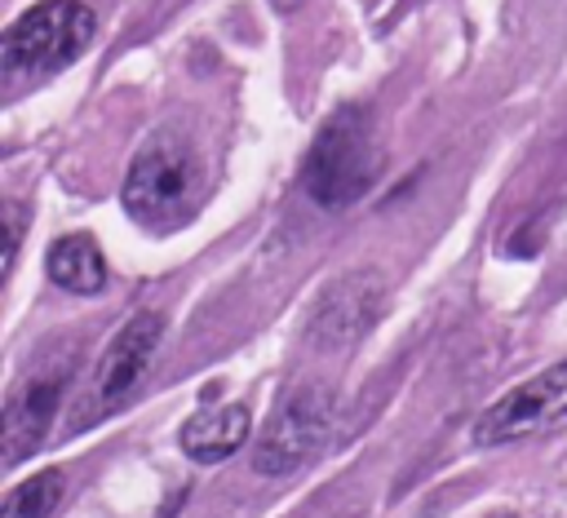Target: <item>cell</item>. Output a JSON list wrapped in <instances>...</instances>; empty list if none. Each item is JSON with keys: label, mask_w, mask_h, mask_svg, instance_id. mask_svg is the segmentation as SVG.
Returning <instances> with one entry per match:
<instances>
[{"label": "cell", "mask_w": 567, "mask_h": 518, "mask_svg": "<svg viewBox=\"0 0 567 518\" xmlns=\"http://www.w3.org/2000/svg\"><path fill=\"white\" fill-rule=\"evenodd\" d=\"M377 177V146H372V120L363 106H337L306 159H301V190L315 208L323 213H346L350 204H359L368 195Z\"/></svg>", "instance_id": "cell-1"}, {"label": "cell", "mask_w": 567, "mask_h": 518, "mask_svg": "<svg viewBox=\"0 0 567 518\" xmlns=\"http://www.w3.org/2000/svg\"><path fill=\"white\" fill-rule=\"evenodd\" d=\"M195 182H199V164H195L190 146L177 142V137H151L133 155V164L124 173V186H120V199L137 221L142 217L146 221L151 217H173L190 204Z\"/></svg>", "instance_id": "cell-5"}, {"label": "cell", "mask_w": 567, "mask_h": 518, "mask_svg": "<svg viewBox=\"0 0 567 518\" xmlns=\"http://www.w3.org/2000/svg\"><path fill=\"white\" fill-rule=\"evenodd\" d=\"M58 398H62V381L58 376L27 381L22 390L9 394L4 425H0V456H4V465L27 460L44 443V429H49V421L58 412Z\"/></svg>", "instance_id": "cell-8"}, {"label": "cell", "mask_w": 567, "mask_h": 518, "mask_svg": "<svg viewBox=\"0 0 567 518\" xmlns=\"http://www.w3.org/2000/svg\"><path fill=\"white\" fill-rule=\"evenodd\" d=\"M97 35V18L84 0H40L18 13L0 40V66L9 75H53L71 66Z\"/></svg>", "instance_id": "cell-2"}, {"label": "cell", "mask_w": 567, "mask_h": 518, "mask_svg": "<svg viewBox=\"0 0 567 518\" xmlns=\"http://www.w3.org/2000/svg\"><path fill=\"white\" fill-rule=\"evenodd\" d=\"M332 421H337V394L328 385L288 390L270 407V421L261 425V434L252 443V469L261 478L297 474L301 465L315 460V452H323V443L332 434Z\"/></svg>", "instance_id": "cell-3"}, {"label": "cell", "mask_w": 567, "mask_h": 518, "mask_svg": "<svg viewBox=\"0 0 567 518\" xmlns=\"http://www.w3.org/2000/svg\"><path fill=\"white\" fill-rule=\"evenodd\" d=\"M567 425V359L549 363L545 372L518 381L496 403H487L474 421L478 447H509L523 438H540Z\"/></svg>", "instance_id": "cell-4"}, {"label": "cell", "mask_w": 567, "mask_h": 518, "mask_svg": "<svg viewBox=\"0 0 567 518\" xmlns=\"http://www.w3.org/2000/svg\"><path fill=\"white\" fill-rule=\"evenodd\" d=\"M44 270L58 288L66 292H80V297H93L106 288V257L97 248L93 235H62L53 239L49 257H44Z\"/></svg>", "instance_id": "cell-10"}, {"label": "cell", "mask_w": 567, "mask_h": 518, "mask_svg": "<svg viewBox=\"0 0 567 518\" xmlns=\"http://www.w3.org/2000/svg\"><path fill=\"white\" fill-rule=\"evenodd\" d=\"M248 429H252L248 403H221V407H199V412L182 425L177 443H182V452H186L190 460L217 465V460H226L230 452H239V447L248 443Z\"/></svg>", "instance_id": "cell-9"}, {"label": "cell", "mask_w": 567, "mask_h": 518, "mask_svg": "<svg viewBox=\"0 0 567 518\" xmlns=\"http://www.w3.org/2000/svg\"><path fill=\"white\" fill-rule=\"evenodd\" d=\"M385 297H390V288H385V274L381 270H372V266L346 270L315 301V314H310L306 336L315 345H323V350H346V345H354L381 319Z\"/></svg>", "instance_id": "cell-7"}, {"label": "cell", "mask_w": 567, "mask_h": 518, "mask_svg": "<svg viewBox=\"0 0 567 518\" xmlns=\"http://www.w3.org/2000/svg\"><path fill=\"white\" fill-rule=\"evenodd\" d=\"M22 221H27L22 204H18V199H4V226H9V235H4V261H0V274H4V279L13 274L18 248H22Z\"/></svg>", "instance_id": "cell-12"}, {"label": "cell", "mask_w": 567, "mask_h": 518, "mask_svg": "<svg viewBox=\"0 0 567 518\" xmlns=\"http://www.w3.org/2000/svg\"><path fill=\"white\" fill-rule=\"evenodd\" d=\"M159 336H164V314L159 310H137L120 332L115 341L106 345L97 372H93V385H89V407L80 421H93V416H111L120 412L137 385L146 381L151 363H155V350H159Z\"/></svg>", "instance_id": "cell-6"}, {"label": "cell", "mask_w": 567, "mask_h": 518, "mask_svg": "<svg viewBox=\"0 0 567 518\" xmlns=\"http://www.w3.org/2000/svg\"><path fill=\"white\" fill-rule=\"evenodd\" d=\"M487 518H518V514H487Z\"/></svg>", "instance_id": "cell-13"}, {"label": "cell", "mask_w": 567, "mask_h": 518, "mask_svg": "<svg viewBox=\"0 0 567 518\" xmlns=\"http://www.w3.org/2000/svg\"><path fill=\"white\" fill-rule=\"evenodd\" d=\"M62 491H66V474L62 469H35L31 478H22L9 496H4V509L0 518H53V509L62 505Z\"/></svg>", "instance_id": "cell-11"}]
</instances>
